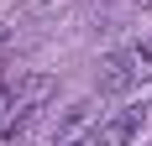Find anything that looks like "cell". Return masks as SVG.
Instances as JSON below:
<instances>
[{
    "label": "cell",
    "mask_w": 152,
    "mask_h": 146,
    "mask_svg": "<svg viewBox=\"0 0 152 146\" xmlns=\"http://www.w3.org/2000/svg\"><path fill=\"white\" fill-rule=\"evenodd\" d=\"M47 94H53V78H47V73H31L21 89H5V94H0V141L26 131L31 115L47 104Z\"/></svg>",
    "instance_id": "6da1fadb"
},
{
    "label": "cell",
    "mask_w": 152,
    "mask_h": 146,
    "mask_svg": "<svg viewBox=\"0 0 152 146\" xmlns=\"http://www.w3.org/2000/svg\"><path fill=\"white\" fill-rule=\"evenodd\" d=\"M0 94H5V84H0Z\"/></svg>",
    "instance_id": "277c9868"
},
{
    "label": "cell",
    "mask_w": 152,
    "mask_h": 146,
    "mask_svg": "<svg viewBox=\"0 0 152 146\" xmlns=\"http://www.w3.org/2000/svg\"><path fill=\"white\" fill-rule=\"evenodd\" d=\"M137 78H142V68H137L131 52H110V58L100 63V94H131Z\"/></svg>",
    "instance_id": "7a4b0ae2"
},
{
    "label": "cell",
    "mask_w": 152,
    "mask_h": 146,
    "mask_svg": "<svg viewBox=\"0 0 152 146\" xmlns=\"http://www.w3.org/2000/svg\"><path fill=\"white\" fill-rule=\"evenodd\" d=\"M142 131V110H121V115L100 120V131L89 136L94 146H131V136Z\"/></svg>",
    "instance_id": "3957f363"
}]
</instances>
